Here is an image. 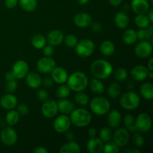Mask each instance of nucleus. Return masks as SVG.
I'll use <instances>...</instances> for the list:
<instances>
[{
    "instance_id": "69168bd1",
    "label": "nucleus",
    "mask_w": 153,
    "mask_h": 153,
    "mask_svg": "<svg viewBox=\"0 0 153 153\" xmlns=\"http://www.w3.org/2000/svg\"><path fill=\"white\" fill-rule=\"evenodd\" d=\"M147 77H149V79H152V78H153V73H152V71H150V70H149V73H148V76H147Z\"/></svg>"
},
{
    "instance_id": "680f3d73",
    "label": "nucleus",
    "mask_w": 153,
    "mask_h": 153,
    "mask_svg": "<svg viewBox=\"0 0 153 153\" xmlns=\"http://www.w3.org/2000/svg\"><path fill=\"white\" fill-rule=\"evenodd\" d=\"M152 62H153V59L152 58H150L149 61V63H148V67L147 68L149 69V70L150 71H153V67H152Z\"/></svg>"
},
{
    "instance_id": "7c9ffc66",
    "label": "nucleus",
    "mask_w": 153,
    "mask_h": 153,
    "mask_svg": "<svg viewBox=\"0 0 153 153\" xmlns=\"http://www.w3.org/2000/svg\"><path fill=\"white\" fill-rule=\"evenodd\" d=\"M123 40L127 45H132L137 40V32L134 29H127L123 35Z\"/></svg>"
},
{
    "instance_id": "a19ab883",
    "label": "nucleus",
    "mask_w": 153,
    "mask_h": 153,
    "mask_svg": "<svg viewBox=\"0 0 153 153\" xmlns=\"http://www.w3.org/2000/svg\"><path fill=\"white\" fill-rule=\"evenodd\" d=\"M113 137V133L111 129L108 127H103L100 132V138L102 140V142H108L111 140Z\"/></svg>"
},
{
    "instance_id": "9d476101",
    "label": "nucleus",
    "mask_w": 153,
    "mask_h": 153,
    "mask_svg": "<svg viewBox=\"0 0 153 153\" xmlns=\"http://www.w3.org/2000/svg\"><path fill=\"white\" fill-rule=\"evenodd\" d=\"M112 138H113L114 142L119 147H123V146H126L129 141V132L126 128H120L115 131Z\"/></svg>"
},
{
    "instance_id": "8fccbe9b",
    "label": "nucleus",
    "mask_w": 153,
    "mask_h": 153,
    "mask_svg": "<svg viewBox=\"0 0 153 153\" xmlns=\"http://www.w3.org/2000/svg\"><path fill=\"white\" fill-rule=\"evenodd\" d=\"M19 0H4V4L6 7L9 9H12L17 5Z\"/></svg>"
},
{
    "instance_id": "3c124183",
    "label": "nucleus",
    "mask_w": 153,
    "mask_h": 153,
    "mask_svg": "<svg viewBox=\"0 0 153 153\" xmlns=\"http://www.w3.org/2000/svg\"><path fill=\"white\" fill-rule=\"evenodd\" d=\"M91 29L95 33H100L101 32L102 30V26L100 23L99 22H93L91 24Z\"/></svg>"
},
{
    "instance_id": "4468645a",
    "label": "nucleus",
    "mask_w": 153,
    "mask_h": 153,
    "mask_svg": "<svg viewBox=\"0 0 153 153\" xmlns=\"http://www.w3.org/2000/svg\"><path fill=\"white\" fill-rule=\"evenodd\" d=\"M12 73L14 76L15 79H23L28 73V65L23 60H19L16 61L13 65Z\"/></svg>"
},
{
    "instance_id": "e2e57ef3",
    "label": "nucleus",
    "mask_w": 153,
    "mask_h": 153,
    "mask_svg": "<svg viewBox=\"0 0 153 153\" xmlns=\"http://www.w3.org/2000/svg\"><path fill=\"white\" fill-rule=\"evenodd\" d=\"M73 137H74V134H73V133L72 132V131H69V132H67V138L69 140H72L73 139Z\"/></svg>"
},
{
    "instance_id": "c756f323",
    "label": "nucleus",
    "mask_w": 153,
    "mask_h": 153,
    "mask_svg": "<svg viewBox=\"0 0 153 153\" xmlns=\"http://www.w3.org/2000/svg\"><path fill=\"white\" fill-rule=\"evenodd\" d=\"M100 52L105 56H111L115 52V46L110 40H105L100 45Z\"/></svg>"
},
{
    "instance_id": "20e7f679",
    "label": "nucleus",
    "mask_w": 153,
    "mask_h": 153,
    "mask_svg": "<svg viewBox=\"0 0 153 153\" xmlns=\"http://www.w3.org/2000/svg\"><path fill=\"white\" fill-rule=\"evenodd\" d=\"M119 102L123 108L128 111H132L138 108L140 103V98L137 93L128 91L121 96Z\"/></svg>"
},
{
    "instance_id": "ea45409f",
    "label": "nucleus",
    "mask_w": 153,
    "mask_h": 153,
    "mask_svg": "<svg viewBox=\"0 0 153 153\" xmlns=\"http://www.w3.org/2000/svg\"><path fill=\"white\" fill-rule=\"evenodd\" d=\"M102 152L104 153H118L120 152V147L114 141L105 142L103 145Z\"/></svg>"
},
{
    "instance_id": "4d7b16f0",
    "label": "nucleus",
    "mask_w": 153,
    "mask_h": 153,
    "mask_svg": "<svg viewBox=\"0 0 153 153\" xmlns=\"http://www.w3.org/2000/svg\"><path fill=\"white\" fill-rule=\"evenodd\" d=\"M124 152H126V153H140V151L135 147H131V148H128V149H126V150H124Z\"/></svg>"
},
{
    "instance_id": "aec40b11",
    "label": "nucleus",
    "mask_w": 153,
    "mask_h": 153,
    "mask_svg": "<svg viewBox=\"0 0 153 153\" xmlns=\"http://www.w3.org/2000/svg\"><path fill=\"white\" fill-rule=\"evenodd\" d=\"M102 140L98 137H91L86 145L87 150L90 153H100L102 152L103 149Z\"/></svg>"
},
{
    "instance_id": "cd10ccee",
    "label": "nucleus",
    "mask_w": 153,
    "mask_h": 153,
    "mask_svg": "<svg viewBox=\"0 0 153 153\" xmlns=\"http://www.w3.org/2000/svg\"><path fill=\"white\" fill-rule=\"evenodd\" d=\"M90 89L94 94L101 95L105 91V85L100 79L93 78L90 82Z\"/></svg>"
},
{
    "instance_id": "f257e3e1",
    "label": "nucleus",
    "mask_w": 153,
    "mask_h": 153,
    "mask_svg": "<svg viewBox=\"0 0 153 153\" xmlns=\"http://www.w3.org/2000/svg\"><path fill=\"white\" fill-rule=\"evenodd\" d=\"M91 72L94 78L105 79L111 75L113 67L111 64L104 59H97L91 65Z\"/></svg>"
},
{
    "instance_id": "bf43d9fd",
    "label": "nucleus",
    "mask_w": 153,
    "mask_h": 153,
    "mask_svg": "<svg viewBox=\"0 0 153 153\" xmlns=\"http://www.w3.org/2000/svg\"><path fill=\"white\" fill-rule=\"evenodd\" d=\"M146 13H147V15H146V16H147V17L149 18V22H150L151 23H152V22H153V12H152V9L149 8V10H148V12Z\"/></svg>"
},
{
    "instance_id": "052dcab7",
    "label": "nucleus",
    "mask_w": 153,
    "mask_h": 153,
    "mask_svg": "<svg viewBox=\"0 0 153 153\" xmlns=\"http://www.w3.org/2000/svg\"><path fill=\"white\" fill-rule=\"evenodd\" d=\"M126 128V129L128 130V131L129 133H134L136 131H137V129H136L135 126H134V125L131 126L127 127V128Z\"/></svg>"
},
{
    "instance_id": "412c9836",
    "label": "nucleus",
    "mask_w": 153,
    "mask_h": 153,
    "mask_svg": "<svg viewBox=\"0 0 153 153\" xmlns=\"http://www.w3.org/2000/svg\"><path fill=\"white\" fill-rule=\"evenodd\" d=\"M122 122V115L117 110L109 111L107 117V123L111 128H117Z\"/></svg>"
},
{
    "instance_id": "7ed1b4c3",
    "label": "nucleus",
    "mask_w": 153,
    "mask_h": 153,
    "mask_svg": "<svg viewBox=\"0 0 153 153\" xmlns=\"http://www.w3.org/2000/svg\"><path fill=\"white\" fill-rule=\"evenodd\" d=\"M71 123L77 127H85L89 125L91 121V114L85 108L73 109L70 113Z\"/></svg>"
},
{
    "instance_id": "79ce46f5",
    "label": "nucleus",
    "mask_w": 153,
    "mask_h": 153,
    "mask_svg": "<svg viewBox=\"0 0 153 153\" xmlns=\"http://www.w3.org/2000/svg\"><path fill=\"white\" fill-rule=\"evenodd\" d=\"M64 41L67 47L74 48L78 43V38L73 34H67L65 37H64Z\"/></svg>"
},
{
    "instance_id": "4be33fe9",
    "label": "nucleus",
    "mask_w": 153,
    "mask_h": 153,
    "mask_svg": "<svg viewBox=\"0 0 153 153\" xmlns=\"http://www.w3.org/2000/svg\"><path fill=\"white\" fill-rule=\"evenodd\" d=\"M64 34L60 30H52L48 34L46 40L52 46H58L64 41Z\"/></svg>"
},
{
    "instance_id": "6e6552de",
    "label": "nucleus",
    "mask_w": 153,
    "mask_h": 153,
    "mask_svg": "<svg viewBox=\"0 0 153 153\" xmlns=\"http://www.w3.org/2000/svg\"><path fill=\"white\" fill-rule=\"evenodd\" d=\"M0 139H1V141L6 146H13L17 142V133L12 127L9 126L2 129V131H1V133H0Z\"/></svg>"
},
{
    "instance_id": "dca6fc26",
    "label": "nucleus",
    "mask_w": 153,
    "mask_h": 153,
    "mask_svg": "<svg viewBox=\"0 0 153 153\" xmlns=\"http://www.w3.org/2000/svg\"><path fill=\"white\" fill-rule=\"evenodd\" d=\"M51 74H52V79L53 82L59 85L67 82V79H68V73L67 70L61 67H55V68L51 72Z\"/></svg>"
},
{
    "instance_id": "f03ea898",
    "label": "nucleus",
    "mask_w": 153,
    "mask_h": 153,
    "mask_svg": "<svg viewBox=\"0 0 153 153\" xmlns=\"http://www.w3.org/2000/svg\"><path fill=\"white\" fill-rule=\"evenodd\" d=\"M67 82L70 90L75 92H79L86 89L88 85V78L82 72H74L68 76Z\"/></svg>"
},
{
    "instance_id": "de8ad7c7",
    "label": "nucleus",
    "mask_w": 153,
    "mask_h": 153,
    "mask_svg": "<svg viewBox=\"0 0 153 153\" xmlns=\"http://www.w3.org/2000/svg\"><path fill=\"white\" fill-rule=\"evenodd\" d=\"M123 122L124 124H125V126L126 127H129L131 126L134 125V116L131 114H126L125 117H124L123 119Z\"/></svg>"
},
{
    "instance_id": "c03bdc74",
    "label": "nucleus",
    "mask_w": 153,
    "mask_h": 153,
    "mask_svg": "<svg viewBox=\"0 0 153 153\" xmlns=\"http://www.w3.org/2000/svg\"><path fill=\"white\" fill-rule=\"evenodd\" d=\"M17 82L15 79L7 81V82L5 84V90L7 91V93H10V94H12V93L14 92L17 89Z\"/></svg>"
},
{
    "instance_id": "c85d7f7f",
    "label": "nucleus",
    "mask_w": 153,
    "mask_h": 153,
    "mask_svg": "<svg viewBox=\"0 0 153 153\" xmlns=\"http://www.w3.org/2000/svg\"><path fill=\"white\" fill-rule=\"evenodd\" d=\"M140 94L144 99L148 100H152L153 98V85L149 82L142 84L140 87Z\"/></svg>"
},
{
    "instance_id": "c9c22d12",
    "label": "nucleus",
    "mask_w": 153,
    "mask_h": 153,
    "mask_svg": "<svg viewBox=\"0 0 153 153\" xmlns=\"http://www.w3.org/2000/svg\"><path fill=\"white\" fill-rule=\"evenodd\" d=\"M134 22H135L136 25L140 28H146L150 23L149 18L146 14H137L135 19H134Z\"/></svg>"
},
{
    "instance_id": "864d4df0",
    "label": "nucleus",
    "mask_w": 153,
    "mask_h": 153,
    "mask_svg": "<svg viewBox=\"0 0 153 153\" xmlns=\"http://www.w3.org/2000/svg\"><path fill=\"white\" fill-rule=\"evenodd\" d=\"M33 152L35 153H49V151L43 146H37L33 150Z\"/></svg>"
},
{
    "instance_id": "2f4dec72",
    "label": "nucleus",
    "mask_w": 153,
    "mask_h": 153,
    "mask_svg": "<svg viewBox=\"0 0 153 153\" xmlns=\"http://www.w3.org/2000/svg\"><path fill=\"white\" fill-rule=\"evenodd\" d=\"M20 7L26 12H32L37 6V0H19Z\"/></svg>"
},
{
    "instance_id": "bb28decb",
    "label": "nucleus",
    "mask_w": 153,
    "mask_h": 153,
    "mask_svg": "<svg viewBox=\"0 0 153 153\" xmlns=\"http://www.w3.org/2000/svg\"><path fill=\"white\" fill-rule=\"evenodd\" d=\"M81 152V147L76 142L70 140L64 143L60 149L61 153H79Z\"/></svg>"
},
{
    "instance_id": "9b49d317",
    "label": "nucleus",
    "mask_w": 153,
    "mask_h": 153,
    "mask_svg": "<svg viewBox=\"0 0 153 153\" xmlns=\"http://www.w3.org/2000/svg\"><path fill=\"white\" fill-rule=\"evenodd\" d=\"M41 111L43 116L46 118L55 117L58 112V103L52 100H49L43 102L41 108Z\"/></svg>"
},
{
    "instance_id": "2eb2a0df",
    "label": "nucleus",
    "mask_w": 153,
    "mask_h": 153,
    "mask_svg": "<svg viewBox=\"0 0 153 153\" xmlns=\"http://www.w3.org/2000/svg\"><path fill=\"white\" fill-rule=\"evenodd\" d=\"M149 69L143 65H137L132 68L131 76L136 82H143L147 78Z\"/></svg>"
},
{
    "instance_id": "a878e982",
    "label": "nucleus",
    "mask_w": 153,
    "mask_h": 153,
    "mask_svg": "<svg viewBox=\"0 0 153 153\" xmlns=\"http://www.w3.org/2000/svg\"><path fill=\"white\" fill-rule=\"evenodd\" d=\"M137 32V38L140 41L143 40H152L153 37V26L148 25L145 28H140Z\"/></svg>"
},
{
    "instance_id": "49530a36",
    "label": "nucleus",
    "mask_w": 153,
    "mask_h": 153,
    "mask_svg": "<svg viewBox=\"0 0 153 153\" xmlns=\"http://www.w3.org/2000/svg\"><path fill=\"white\" fill-rule=\"evenodd\" d=\"M16 111L19 113V115H26L28 114L29 109L25 104H19V105L16 106Z\"/></svg>"
},
{
    "instance_id": "6ab92c4d",
    "label": "nucleus",
    "mask_w": 153,
    "mask_h": 153,
    "mask_svg": "<svg viewBox=\"0 0 153 153\" xmlns=\"http://www.w3.org/2000/svg\"><path fill=\"white\" fill-rule=\"evenodd\" d=\"M0 105L6 110H12L17 105V98L14 95L8 93L1 97Z\"/></svg>"
},
{
    "instance_id": "39448f33",
    "label": "nucleus",
    "mask_w": 153,
    "mask_h": 153,
    "mask_svg": "<svg viewBox=\"0 0 153 153\" xmlns=\"http://www.w3.org/2000/svg\"><path fill=\"white\" fill-rule=\"evenodd\" d=\"M90 108L95 114L102 116V115L106 114L110 111L111 103L105 97L99 96V97H94L91 100L90 103Z\"/></svg>"
},
{
    "instance_id": "473e14b6",
    "label": "nucleus",
    "mask_w": 153,
    "mask_h": 153,
    "mask_svg": "<svg viewBox=\"0 0 153 153\" xmlns=\"http://www.w3.org/2000/svg\"><path fill=\"white\" fill-rule=\"evenodd\" d=\"M46 37L41 34H36L31 39V45L37 49H43L45 45H46Z\"/></svg>"
},
{
    "instance_id": "423d86ee",
    "label": "nucleus",
    "mask_w": 153,
    "mask_h": 153,
    "mask_svg": "<svg viewBox=\"0 0 153 153\" xmlns=\"http://www.w3.org/2000/svg\"><path fill=\"white\" fill-rule=\"evenodd\" d=\"M76 52L82 58H88L94 53L95 50V44L90 39H84L78 42L76 46Z\"/></svg>"
},
{
    "instance_id": "09e8293b",
    "label": "nucleus",
    "mask_w": 153,
    "mask_h": 153,
    "mask_svg": "<svg viewBox=\"0 0 153 153\" xmlns=\"http://www.w3.org/2000/svg\"><path fill=\"white\" fill-rule=\"evenodd\" d=\"M37 98L40 100V101H46L49 99V94H48L47 91L45 89H40L37 92Z\"/></svg>"
},
{
    "instance_id": "0eeeda50",
    "label": "nucleus",
    "mask_w": 153,
    "mask_h": 153,
    "mask_svg": "<svg viewBox=\"0 0 153 153\" xmlns=\"http://www.w3.org/2000/svg\"><path fill=\"white\" fill-rule=\"evenodd\" d=\"M152 121L149 114L146 113H141L136 117L134 121V126L139 132H146L152 128Z\"/></svg>"
},
{
    "instance_id": "b1692460",
    "label": "nucleus",
    "mask_w": 153,
    "mask_h": 153,
    "mask_svg": "<svg viewBox=\"0 0 153 153\" xmlns=\"http://www.w3.org/2000/svg\"><path fill=\"white\" fill-rule=\"evenodd\" d=\"M114 23L120 29L126 28L129 24V17L123 11L118 12L114 16Z\"/></svg>"
},
{
    "instance_id": "37998d69",
    "label": "nucleus",
    "mask_w": 153,
    "mask_h": 153,
    "mask_svg": "<svg viewBox=\"0 0 153 153\" xmlns=\"http://www.w3.org/2000/svg\"><path fill=\"white\" fill-rule=\"evenodd\" d=\"M132 142L136 147L140 148L145 143L144 137L140 133H134L132 136Z\"/></svg>"
},
{
    "instance_id": "e433bc0d",
    "label": "nucleus",
    "mask_w": 153,
    "mask_h": 153,
    "mask_svg": "<svg viewBox=\"0 0 153 153\" xmlns=\"http://www.w3.org/2000/svg\"><path fill=\"white\" fill-rule=\"evenodd\" d=\"M70 94V89L68 85H65L64 84H61L56 90L55 95L59 99H67Z\"/></svg>"
},
{
    "instance_id": "5fc2aeb1",
    "label": "nucleus",
    "mask_w": 153,
    "mask_h": 153,
    "mask_svg": "<svg viewBox=\"0 0 153 153\" xmlns=\"http://www.w3.org/2000/svg\"><path fill=\"white\" fill-rule=\"evenodd\" d=\"M88 136H89L90 137H96V136H97V130H96V128H89L88 131Z\"/></svg>"
},
{
    "instance_id": "a211bd4d",
    "label": "nucleus",
    "mask_w": 153,
    "mask_h": 153,
    "mask_svg": "<svg viewBox=\"0 0 153 153\" xmlns=\"http://www.w3.org/2000/svg\"><path fill=\"white\" fill-rule=\"evenodd\" d=\"M73 22L77 27L86 28V27L91 25V24L92 23V17L89 13L82 12V13H77L74 16Z\"/></svg>"
},
{
    "instance_id": "6e6d98bb",
    "label": "nucleus",
    "mask_w": 153,
    "mask_h": 153,
    "mask_svg": "<svg viewBox=\"0 0 153 153\" xmlns=\"http://www.w3.org/2000/svg\"><path fill=\"white\" fill-rule=\"evenodd\" d=\"M4 78H5L6 81H10V80H13V79H15L14 76H13V73L11 72H7L4 75Z\"/></svg>"
},
{
    "instance_id": "13d9d810",
    "label": "nucleus",
    "mask_w": 153,
    "mask_h": 153,
    "mask_svg": "<svg viewBox=\"0 0 153 153\" xmlns=\"http://www.w3.org/2000/svg\"><path fill=\"white\" fill-rule=\"evenodd\" d=\"M123 0H109V3L111 4L114 7H117V6H119L120 4L122 3Z\"/></svg>"
},
{
    "instance_id": "5701e85b",
    "label": "nucleus",
    "mask_w": 153,
    "mask_h": 153,
    "mask_svg": "<svg viewBox=\"0 0 153 153\" xmlns=\"http://www.w3.org/2000/svg\"><path fill=\"white\" fill-rule=\"evenodd\" d=\"M25 81L28 86L31 89H37L42 85V79L40 75L36 73H29L25 76Z\"/></svg>"
},
{
    "instance_id": "393cba45",
    "label": "nucleus",
    "mask_w": 153,
    "mask_h": 153,
    "mask_svg": "<svg viewBox=\"0 0 153 153\" xmlns=\"http://www.w3.org/2000/svg\"><path fill=\"white\" fill-rule=\"evenodd\" d=\"M74 108V104L66 99H61V100L58 102V111L61 112L62 114H69L73 111Z\"/></svg>"
},
{
    "instance_id": "72a5a7b5",
    "label": "nucleus",
    "mask_w": 153,
    "mask_h": 153,
    "mask_svg": "<svg viewBox=\"0 0 153 153\" xmlns=\"http://www.w3.org/2000/svg\"><path fill=\"white\" fill-rule=\"evenodd\" d=\"M19 116L16 111L14 110H10V111H8L6 114L5 117V120L6 123H7V125L10 126H13L16 125L19 120Z\"/></svg>"
},
{
    "instance_id": "58836bf2",
    "label": "nucleus",
    "mask_w": 153,
    "mask_h": 153,
    "mask_svg": "<svg viewBox=\"0 0 153 153\" xmlns=\"http://www.w3.org/2000/svg\"><path fill=\"white\" fill-rule=\"evenodd\" d=\"M75 101L79 105L85 106L89 102V97L85 93L79 91L75 95Z\"/></svg>"
},
{
    "instance_id": "f8f14e48",
    "label": "nucleus",
    "mask_w": 153,
    "mask_h": 153,
    "mask_svg": "<svg viewBox=\"0 0 153 153\" xmlns=\"http://www.w3.org/2000/svg\"><path fill=\"white\" fill-rule=\"evenodd\" d=\"M56 67V63L55 60L50 57L42 58L37 61V68L38 71L41 73H50Z\"/></svg>"
},
{
    "instance_id": "ddd939ff",
    "label": "nucleus",
    "mask_w": 153,
    "mask_h": 153,
    "mask_svg": "<svg viewBox=\"0 0 153 153\" xmlns=\"http://www.w3.org/2000/svg\"><path fill=\"white\" fill-rule=\"evenodd\" d=\"M152 46L148 40H143L136 45L134 53L138 58H146L152 54Z\"/></svg>"
},
{
    "instance_id": "0e129e2a",
    "label": "nucleus",
    "mask_w": 153,
    "mask_h": 153,
    "mask_svg": "<svg viewBox=\"0 0 153 153\" xmlns=\"http://www.w3.org/2000/svg\"><path fill=\"white\" fill-rule=\"evenodd\" d=\"M89 1L90 0H76V1L80 4H87Z\"/></svg>"
},
{
    "instance_id": "4c0bfd02",
    "label": "nucleus",
    "mask_w": 153,
    "mask_h": 153,
    "mask_svg": "<svg viewBox=\"0 0 153 153\" xmlns=\"http://www.w3.org/2000/svg\"><path fill=\"white\" fill-rule=\"evenodd\" d=\"M113 75L114 79L118 82H123L128 78V72L123 67H119V68L116 69L114 71Z\"/></svg>"
},
{
    "instance_id": "a18cd8bd",
    "label": "nucleus",
    "mask_w": 153,
    "mask_h": 153,
    "mask_svg": "<svg viewBox=\"0 0 153 153\" xmlns=\"http://www.w3.org/2000/svg\"><path fill=\"white\" fill-rule=\"evenodd\" d=\"M43 49V53L46 57H52L54 55L55 49L52 45H45Z\"/></svg>"
},
{
    "instance_id": "f3484780",
    "label": "nucleus",
    "mask_w": 153,
    "mask_h": 153,
    "mask_svg": "<svg viewBox=\"0 0 153 153\" xmlns=\"http://www.w3.org/2000/svg\"><path fill=\"white\" fill-rule=\"evenodd\" d=\"M131 7L136 14H146L149 10V3L147 0H132Z\"/></svg>"
},
{
    "instance_id": "1a4fd4ad",
    "label": "nucleus",
    "mask_w": 153,
    "mask_h": 153,
    "mask_svg": "<svg viewBox=\"0 0 153 153\" xmlns=\"http://www.w3.org/2000/svg\"><path fill=\"white\" fill-rule=\"evenodd\" d=\"M71 121L67 114H62L58 116L54 121L53 127L55 131L58 133L67 132L70 128Z\"/></svg>"
},
{
    "instance_id": "f704fd0d",
    "label": "nucleus",
    "mask_w": 153,
    "mask_h": 153,
    "mask_svg": "<svg viewBox=\"0 0 153 153\" xmlns=\"http://www.w3.org/2000/svg\"><path fill=\"white\" fill-rule=\"evenodd\" d=\"M108 95L111 99H117L121 93L120 85L117 82L111 83L108 88Z\"/></svg>"
},
{
    "instance_id": "603ef678",
    "label": "nucleus",
    "mask_w": 153,
    "mask_h": 153,
    "mask_svg": "<svg viewBox=\"0 0 153 153\" xmlns=\"http://www.w3.org/2000/svg\"><path fill=\"white\" fill-rule=\"evenodd\" d=\"M53 80H52V78L49 77H46L43 80H42V85L45 87V88H49L50 87H52L53 85Z\"/></svg>"
}]
</instances>
